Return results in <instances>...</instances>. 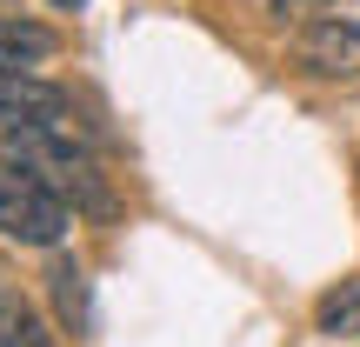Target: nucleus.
Here are the masks:
<instances>
[{
    "label": "nucleus",
    "instance_id": "1",
    "mask_svg": "<svg viewBox=\"0 0 360 347\" xmlns=\"http://www.w3.org/2000/svg\"><path fill=\"white\" fill-rule=\"evenodd\" d=\"M67 227H74V207L60 201V187H47L34 168L0 160V241L53 254L67 241Z\"/></svg>",
    "mask_w": 360,
    "mask_h": 347
},
{
    "label": "nucleus",
    "instance_id": "2",
    "mask_svg": "<svg viewBox=\"0 0 360 347\" xmlns=\"http://www.w3.org/2000/svg\"><path fill=\"white\" fill-rule=\"evenodd\" d=\"M294 67L314 80H360V20L327 13L294 34Z\"/></svg>",
    "mask_w": 360,
    "mask_h": 347
},
{
    "label": "nucleus",
    "instance_id": "3",
    "mask_svg": "<svg viewBox=\"0 0 360 347\" xmlns=\"http://www.w3.org/2000/svg\"><path fill=\"white\" fill-rule=\"evenodd\" d=\"M60 53V34L53 27H40V20H0V74H34L40 61H53Z\"/></svg>",
    "mask_w": 360,
    "mask_h": 347
},
{
    "label": "nucleus",
    "instance_id": "4",
    "mask_svg": "<svg viewBox=\"0 0 360 347\" xmlns=\"http://www.w3.org/2000/svg\"><path fill=\"white\" fill-rule=\"evenodd\" d=\"M53 107H67V94L53 87V80H40V74H0V134L20 127V120L53 114Z\"/></svg>",
    "mask_w": 360,
    "mask_h": 347
},
{
    "label": "nucleus",
    "instance_id": "5",
    "mask_svg": "<svg viewBox=\"0 0 360 347\" xmlns=\"http://www.w3.org/2000/svg\"><path fill=\"white\" fill-rule=\"evenodd\" d=\"M314 327L334 334V341H354V334H360V274L334 281L321 301H314Z\"/></svg>",
    "mask_w": 360,
    "mask_h": 347
},
{
    "label": "nucleus",
    "instance_id": "6",
    "mask_svg": "<svg viewBox=\"0 0 360 347\" xmlns=\"http://www.w3.org/2000/svg\"><path fill=\"white\" fill-rule=\"evenodd\" d=\"M53 314H60L67 334H87L94 314H87V274H80V260H53Z\"/></svg>",
    "mask_w": 360,
    "mask_h": 347
},
{
    "label": "nucleus",
    "instance_id": "7",
    "mask_svg": "<svg viewBox=\"0 0 360 347\" xmlns=\"http://www.w3.org/2000/svg\"><path fill=\"white\" fill-rule=\"evenodd\" d=\"M0 347H60V334H53L20 294H0Z\"/></svg>",
    "mask_w": 360,
    "mask_h": 347
},
{
    "label": "nucleus",
    "instance_id": "8",
    "mask_svg": "<svg viewBox=\"0 0 360 347\" xmlns=\"http://www.w3.org/2000/svg\"><path fill=\"white\" fill-rule=\"evenodd\" d=\"M340 0H260V13H274V20H287V27H307V20H327Z\"/></svg>",
    "mask_w": 360,
    "mask_h": 347
},
{
    "label": "nucleus",
    "instance_id": "9",
    "mask_svg": "<svg viewBox=\"0 0 360 347\" xmlns=\"http://www.w3.org/2000/svg\"><path fill=\"white\" fill-rule=\"evenodd\" d=\"M53 7H80V0H53Z\"/></svg>",
    "mask_w": 360,
    "mask_h": 347
}]
</instances>
